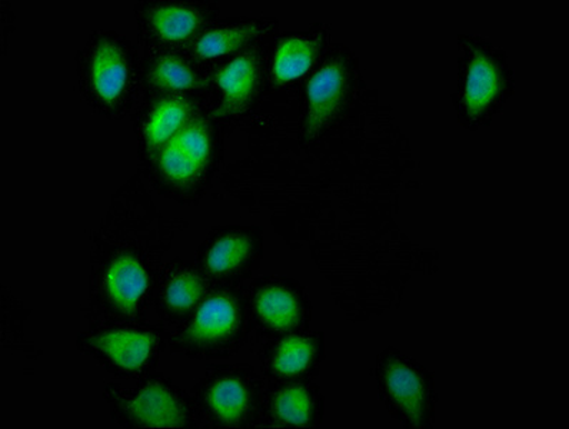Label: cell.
Returning <instances> with one entry per match:
<instances>
[{
    "label": "cell",
    "mask_w": 569,
    "mask_h": 429,
    "mask_svg": "<svg viewBox=\"0 0 569 429\" xmlns=\"http://www.w3.org/2000/svg\"><path fill=\"white\" fill-rule=\"evenodd\" d=\"M249 154L221 181L252 212H268L292 249H308L349 321L402 303L417 276L438 271L436 249L399 226L416 188L411 142L377 89L367 88L331 131L299 142L261 108L243 119Z\"/></svg>",
    "instance_id": "6da1fadb"
},
{
    "label": "cell",
    "mask_w": 569,
    "mask_h": 429,
    "mask_svg": "<svg viewBox=\"0 0 569 429\" xmlns=\"http://www.w3.org/2000/svg\"><path fill=\"white\" fill-rule=\"evenodd\" d=\"M187 222L168 218L154 202L143 173L113 193L101 226L91 233L89 326L148 322L164 257Z\"/></svg>",
    "instance_id": "7a4b0ae2"
},
{
    "label": "cell",
    "mask_w": 569,
    "mask_h": 429,
    "mask_svg": "<svg viewBox=\"0 0 569 429\" xmlns=\"http://www.w3.org/2000/svg\"><path fill=\"white\" fill-rule=\"evenodd\" d=\"M79 91L94 113L119 121L137 107L142 88V58L117 31H93L77 57Z\"/></svg>",
    "instance_id": "3957f363"
},
{
    "label": "cell",
    "mask_w": 569,
    "mask_h": 429,
    "mask_svg": "<svg viewBox=\"0 0 569 429\" xmlns=\"http://www.w3.org/2000/svg\"><path fill=\"white\" fill-rule=\"evenodd\" d=\"M222 158V127L207 109L184 124L141 172L163 197L193 204L208 192Z\"/></svg>",
    "instance_id": "277c9868"
},
{
    "label": "cell",
    "mask_w": 569,
    "mask_h": 429,
    "mask_svg": "<svg viewBox=\"0 0 569 429\" xmlns=\"http://www.w3.org/2000/svg\"><path fill=\"white\" fill-rule=\"evenodd\" d=\"M458 78L452 94L459 122L468 131L489 127L516 88V72L506 51L473 33L458 34Z\"/></svg>",
    "instance_id": "5b68a950"
},
{
    "label": "cell",
    "mask_w": 569,
    "mask_h": 429,
    "mask_svg": "<svg viewBox=\"0 0 569 429\" xmlns=\"http://www.w3.org/2000/svg\"><path fill=\"white\" fill-rule=\"evenodd\" d=\"M253 333L244 286H214L194 311L169 331L184 357L211 361L234 356Z\"/></svg>",
    "instance_id": "8992f818"
},
{
    "label": "cell",
    "mask_w": 569,
    "mask_h": 429,
    "mask_svg": "<svg viewBox=\"0 0 569 429\" xmlns=\"http://www.w3.org/2000/svg\"><path fill=\"white\" fill-rule=\"evenodd\" d=\"M103 397L112 421L123 428L203 427L192 393L163 373H149L129 388L109 382Z\"/></svg>",
    "instance_id": "52a82bcc"
},
{
    "label": "cell",
    "mask_w": 569,
    "mask_h": 429,
    "mask_svg": "<svg viewBox=\"0 0 569 429\" xmlns=\"http://www.w3.org/2000/svg\"><path fill=\"white\" fill-rule=\"evenodd\" d=\"M267 383L249 366H213L192 389L202 426L249 428L261 426Z\"/></svg>",
    "instance_id": "ba28073f"
},
{
    "label": "cell",
    "mask_w": 569,
    "mask_h": 429,
    "mask_svg": "<svg viewBox=\"0 0 569 429\" xmlns=\"http://www.w3.org/2000/svg\"><path fill=\"white\" fill-rule=\"evenodd\" d=\"M168 337L161 323H98L79 333L78 349L113 377L139 379L157 368Z\"/></svg>",
    "instance_id": "9c48e42d"
},
{
    "label": "cell",
    "mask_w": 569,
    "mask_h": 429,
    "mask_svg": "<svg viewBox=\"0 0 569 429\" xmlns=\"http://www.w3.org/2000/svg\"><path fill=\"white\" fill-rule=\"evenodd\" d=\"M373 376L379 397L402 427L428 429L436 423V382L422 363L389 347L377 358Z\"/></svg>",
    "instance_id": "30bf717a"
},
{
    "label": "cell",
    "mask_w": 569,
    "mask_h": 429,
    "mask_svg": "<svg viewBox=\"0 0 569 429\" xmlns=\"http://www.w3.org/2000/svg\"><path fill=\"white\" fill-rule=\"evenodd\" d=\"M268 39L209 69L212 88L208 112L221 127L242 122L267 92Z\"/></svg>",
    "instance_id": "8fae6325"
},
{
    "label": "cell",
    "mask_w": 569,
    "mask_h": 429,
    "mask_svg": "<svg viewBox=\"0 0 569 429\" xmlns=\"http://www.w3.org/2000/svg\"><path fill=\"white\" fill-rule=\"evenodd\" d=\"M221 11L209 0H142L134 4L144 53L183 51Z\"/></svg>",
    "instance_id": "7c38bea8"
},
{
    "label": "cell",
    "mask_w": 569,
    "mask_h": 429,
    "mask_svg": "<svg viewBox=\"0 0 569 429\" xmlns=\"http://www.w3.org/2000/svg\"><path fill=\"white\" fill-rule=\"evenodd\" d=\"M244 288L258 341L308 331L312 303L301 283L291 278L264 277Z\"/></svg>",
    "instance_id": "4fadbf2b"
},
{
    "label": "cell",
    "mask_w": 569,
    "mask_h": 429,
    "mask_svg": "<svg viewBox=\"0 0 569 429\" xmlns=\"http://www.w3.org/2000/svg\"><path fill=\"white\" fill-rule=\"evenodd\" d=\"M263 257V231L258 227L214 228L198 249L197 266L217 286H241Z\"/></svg>",
    "instance_id": "5bb4252c"
},
{
    "label": "cell",
    "mask_w": 569,
    "mask_h": 429,
    "mask_svg": "<svg viewBox=\"0 0 569 429\" xmlns=\"http://www.w3.org/2000/svg\"><path fill=\"white\" fill-rule=\"evenodd\" d=\"M211 93H169L143 97L134 112L138 157L149 167L167 143L198 113L207 111Z\"/></svg>",
    "instance_id": "9a60e30c"
},
{
    "label": "cell",
    "mask_w": 569,
    "mask_h": 429,
    "mask_svg": "<svg viewBox=\"0 0 569 429\" xmlns=\"http://www.w3.org/2000/svg\"><path fill=\"white\" fill-rule=\"evenodd\" d=\"M332 28L313 23L303 32L274 33L268 39L267 91L296 87L321 62L331 47Z\"/></svg>",
    "instance_id": "2e32d148"
},
{
    "label": "cell",
    "mask_w": 569,
    "mask_h": 429,
    "mask_svg": "<svg viewBox=\"0 0 569 429\" xmlns=\"http://www.w3.org/2000/svg\"><path fill=\"white\" fill-rule=\"evenodd\" d=\"M261 341L257 352L264 381H312L318 376L326 356L322 332L307 331Z\"/></svg>",
    "instance_id": "e0dca14e"
},
{
    "label": "cell",
    "mask_w": 569,
    "mask_h": 429,
    "mask_svg": "<svg viewBox=\"0 0 569 429\" xmlns=\"http://www.w3.org/2000/svg\"><path fill=\"white\" fill-rule=\"evenodd\" d=\"M277 18H232L204 28L183 52L194 62L211 69L224 59L261 43L278 33Z\"/></svg>",
    "instance_id": "ac0fdd59"
},
{
    "label": "cell",
    "mask_w": 569,
    "mask_h": 429,
    "mask_svg": "<svg viewBox=\"0 0 569 429\" xmlns=\"http://www.w3.org/2000/svg\"><path fill=\"white\" fill-rule=\"evenodd\" d=\"M217 286L197 263L173 259L163 267L152 307L159 323L171 331L194 311L203 298Z\"/></svg>",
    "instance_id": "d6986e66"
},
{
    "label": "cell",
    "mask_w": 569,
    "mask_h": 429,
    "mask_svg": "<svg viewBox=\"0 0 569 429\" xmlns=\"http://www.w3.org/2000/svg\"><path fill=\"white\" fill-rule=\"evenodd\" d=\"M143 97L169 93H211V72L187 52L144 53Z\"/></svg>",
    "instance_id": "ffe728a7"
},
{
    "label": "cell",
    "mask_w": 569,
    "mask_h": 429,
    "mask_svg": "<svg viewBox=\"0 0 569 429\" xmlns=\"http://www.w3.org/2000/svg\"><path fill=\"white\" fill-rule=\"evenodd\" d=\"M323 397L311 381L269 383L261 426L318 427L323 419Z\"/></svg>",
    "instance_id": "44dd1931"
},
{
    "label": "cell",
    "mask_w": 569,
    "mask_h": 429,
    "mask_svg": "<svg viewBox=\"0 0 569 429\" xmlns=\"http://www.w3.org/2000/svg\"><path fill=\"white\" fill-rule=\"evenodd\" d=\"M2 306L9 309V321H11V326H9L11 336L2 339V346H8L13 351L28 352V347L32 348V346L24 341L23 323L31 311H24L22 303L4 287L2 288Z\"/></svg>",
    "instance_id": "7402d4cb"
}]
</instances>
